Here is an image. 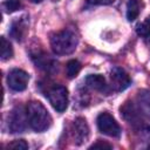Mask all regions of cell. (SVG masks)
Listing matches in <instances>:
<instances>
[{"label": "cell", "instance_id": "cell-1", "mask_svg": "<svg viewBox=\"0 0 150 150\" xmlns=\"http://www.w3.org/2000/svg\"><path fill=\"white\" fill-rule=\"evenodd\" d=\"M29 127L36 132L47 130L52 124V116L46 107L39 101H30L26 107Z\"/></svg>", "mask_w": 150, "mask_h": 150}, {"label": "cell", "instance_id": "cell-2", "mask_svg": "<svg viewBox=\"0 0 150 150\" xmlns=\"http://www.w3.org/2000/svg\"><path fill=\"white\" fill-rule=\"evenodd\" d=\"M79 43L76 34L70 29H63L50 38V47L57 55H68L75 52Z\"/></svg>", "mask_w": 150, "mask_h": 150}, {"label": "cell", "instance_id": "cell-3", "mask_svg": "<svg viewBox=\"0 0 150 150\" xmlns=\"http://www.w3.org/2000/svg\"><path fill=\"white\" fill-rule=\"evenodd\" d=\"M49 103L52 107L59 111L62 112L68 107V90L63 86H54L48 89L46 94Z\"/></svg>", "mask_w": 150, "mask_h": 150}, {"label": "cell", "instance_id": "cell-4", "mask_svg": "<svg viewBox=\"0 0 150 150\" xmlns=\"http://www.w3.org/2000/svg\"><path fill=\"white\" fill-rule=\"evenodd\" d=\"M96 123H97L98 130L102 134L110 136V137H120L121 136V132H122L121 127L109 112H101L97 116Z\"/></svg>", "mask_w": 150, "mask_h": 150}, {"label": "cell", "instance_id": "cell-5", "mask_svg": "<svg viewBox=\"0 0 150 150\" xmlns=\"http://www.w3.org/2000/svg\"><path fill=\"white\" fill-rule=\"evenodd\" d=\"M28 81H29V75L22 70V69H12L9 73H8V76H7V83H8V87L14 90V91H22L27 88V84H28Z\"/></svg>", "mask_w": 150, "mask_h": 150}, {"label": "cell", "instance_id": "cell-6", "mask_svg": "<svg viewBox=\"0 0 150 150\" xmlns=\"http://www.w3.org/2000/svg\"><path fill=\"white\" fill-rule=\"evenodd\" d=\"M8 127L12 132H22L26 129V122H28L27 112L22 107H15L8 120Z\"/></svg>", "mask_w": 150, "mask_h": 150}, {"label": "cell", "instance_id": "cell-7", "mask_svg": "<svg viewBox=\"0 0 150 150\" xmlns=\"http://www.w3.org/2000/svg\"><path fill=\"white\" fill-rule=\"evenodd\" d=\"M71 136L76 145H82L89 138V127L87 121L83 117H77L73 122Z\"/></svg>", "mask_w": 150, "mask_h": 150}, {"label": "cell", "instance_id": "cell-8", "mask_svg": "<svg viewBox=\"0 0 150 150\" xmlns=\"http://www.w3.org/2000/svg\"><path fill=\"white\" fill-rule=\"evenodd\" d=\"M110 82H111V87L114 90L123 91L130 86L131 80L124 69L120 67H115L110 71Z\"/></svg>", "mask_w": 150, "mask_h": 150}, {"label": "cell", "instance_id": "cell-9", "mask_svg": "<svg viewBox=\"0 0 150 150\" xmlns=\"http://www.w3.org/2000/svg\"><path fill=\"white\" fill-rule=\"evenodd\" d=\"M28 27H29V19L27 15H22L12 22L9 33H11L12 38H14L16 41L21 42L25 40V38L28 33Z\"/></svg>", "mask_w": 150, "mask_h": 150}, {"label": "cell", "instance_id": "cell-10", "mask_svg": "<svg viewBox=\"0 0 150 150\" xmlns=\"http://www.w3.org/2000/svg\"><path fill=\"white\" fill-rule=\"evenodd\" d=\"M86 83L88 87L98 90V91H103L107 89V83H105V79L103 77V75L100 74H90L86 77Z\"/></svg>", "mask_w": 150, "mask_h": 150}, {"label": "cell", "instance_id": "cell-11", "mask_svg": "<svg viewBox=\"0 0 150 150\" xmlns=\"http://www.w3.org/2000/svg\"><path fill=\"white\" fill-rule=\"evenodd\" d=\"M139 2L137 0H129L127 2V19L129 21L136 20L139 14Z\"/></svg>", "mask_w": 150, "mask_h": 150}, {"label": "cell", "instance_id": "cell-12", "mask_svg": "<svg viewBox=\"0 0 150 150\" xmlns=\"http://www.w3.org/2000/svg\"><path fill=\"white\" fill-rule=\"evenodd\" d=\"M0 53H1V60L7 61L12 59L13 56V47L9 41H7L4 36L1 38V46H0Z\"/></svg>", "mask_w": 150, "mask_h": 150}, {"label": "cell", "instance_id": "cell-13", "mask_svg": "<svg viewBox=\"0 0 150 150\" xmlns=\"http://www.w3.org/2000/svg\"><path fill=\"white\" fill-rule=\"evenodd\" d=\"M80 70H81V63L77 60H70V61L67 62V64H66V73H67V76L69 79H73L75 76H77Z\"/></svg>", "mask_w": 150, "mask_h": 150}, {"label": "cell", "instance_id": "cell-14", "mask_svg": "<svg viewBox=\"0 0 150 150\" xmlns=\"http://www.w3.org/2000/svg\"><path fill=\"white\" fill-rule=\"evenodd\" d=\"M20 7H21L20 0H6L4 2V8L7 13H13V12L18 11Z\"/></svg>", "mask_w": 150, "mask_h": 150}, {"label": "cell", "instance_id": "cell-15", "mask_svg": "<svg viewBox=\"0 0 150 150\" xmlns=\"http://www.w3.org/2000/svg\"><path fill=\"white\" fill-rule=\"evenodd\" d=\"M8 149H14V150H27L28 149V144L25 139H15L12 143H9L7 145Z\"/></svg>", "mask_w": 150, "mask_h": 150}, {"label": "cell", "instance_id": "cell-16", "mask_svg": "<svg viewBox=\"0 0 150 150\" xmlns=\"http://www.w3.org/2000/svg\"><path fill=\"white\" fill-rule=\"evenodd\" d=\"M111 148H112L111 144H109V143H107V142H103V141L98 139L96 143H94L93 145H90L89 149H111Z\"/></svg>", "mask_w": 150, "mask_h": 150}, {"label": "cell", "instance_id": "cell-17", "mask_svg": "<svg viewBox=\"0 0 150 150\" xmlns=\"http://www.w3.org/2000/svg\"><path fill=\"white\" fill-rule=\"evenodd\" d=\"M115 0H87V4L91 6H98V5H110Z\"/></svg>", "mask_w": 150, "mask_h": 150}, {"label": "cell", "instance_id": "cell-18", "mask_svg": "<svg viewBox=\"0 0 150 150\" xmlns=\"http://www.w3.org/2000/svg\"><path fill=\"white\" fill-rule=\"evenodd\" d=\"M28 1H30V2H33V4H39V2H41L42 0H28Z\"/></svg>", "mask_w": 150, "mask_h": 150}, {"label": "cell", "instance_id": "cell-19", "mask_svg": "<svg viewBox=\"0 0 150 150\" xmlns=\"http://www.w3.org/2000/svg\"><path fill=\"white\" fill-rule=\"evenodd\" d=\"M145 21H148V22H149V25H150V16H148V18H146V20H145Z\"/></svg>", "mask_w": 150, "mask_h": 150}]
</instances>
